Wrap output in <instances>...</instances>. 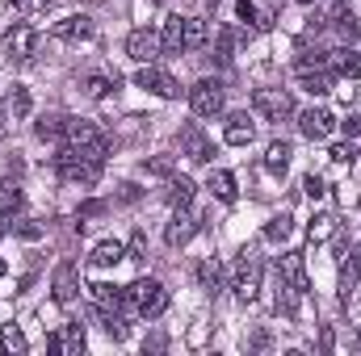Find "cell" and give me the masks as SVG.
<instances>
[{
	"mask_svg": "<svg viewBox=\"0 0 361 356\" xmlns=\"http://www.w3.org/2000/svg\"><path fill=\"white\" fill-rule=\"evenodd\" d=\"M126 306L143 319H160L169 310V289L156 276H139L135 285H126Z\"/></svg>",
	"mask_w": 361,
	"mask_h": 356,
	"instance_id": "obj_1",
	"label": "cell"
},
{
	"mask_svg": "<svg viewBox=\"0 0 361 356\" xmlns=\"http://www.w3.org/2000/svg\"><path fill=\"white\" fill-rule=\"evenodd\" d=\"M261 276H265L261 256H257L252 248H244L240 260L231 265V289H235V298H240V302H257V293H261Z\"/></svg>",
	"mask_w": 361,
	"mask_h": 356,
	"instance_id": "obj_2",
	"label": "cell"
},
{
	"mask_svg": "<svg viewBox=\"0 0 361 356\" xmlns=\"http://www.w3.org/2000/svg\"><path fill=\"white\" fill-rule=\"evenodd\" d=\"M55 172L63 180H72V184H97L101 180V160H92L80 147H63L55 155Z\"/></svg>",
	"mask_w": 361,
	"mask_h": 356,
	"instance_id": "obj_3",
	"label": "cell"
},
{
	"mask_svg": "<svg viewBox=\"0 0 361 356\" xmlns=\"http://www.w3.org/2000/svg\"><path fill=\"white\" fill-rule=\"evenodd\" d=\"M126 55H130L135 63H156V59L164 55V46H160V30H152V25L130 30V34H126Z\"/></svg>",
	"mask_w": 361,
	"mask_h": 356,
	"instance_id": "obj_4",
	"label": "cell"
},
{
	"mask_svg": "<svg viewBox=\"0 0 361 356\" xmlns=\"http://www.w3.org/2000/svg\"><path fill=\"white\" fill-rule=\"evenodd\" d=\"M189 105H193V113H197V117H214V113H223L227 92H223L219 80H197V84L189 89Z\"/></svg>",
	"mask_w": 361,
	"mask_h": 356,
	"instance_id": "obj_5",
	"label": "cell"
},
{
	"mask_svg": "<svg viewBox=\"0 0 361 356\" xmlns=\"http://www.w3.org/2000/svg\"><path fill=\"white\" fill-rule=\"evenodd\" d=\"M252 109L261 117H269V122H281V117L294 113V96H290V89H257L252 92Z\"/></svg>",
	"mask_w": 361,
	"mask_h": 356,
	"instance_id": "obj_6",
	"label": "cell"
},
{
	"mask_svg": "<svg viewBox=\"0 0 361 356\" xmlns=\"http://www.w3.org/2000/svg\"><path fill=\"white\" fill-rule=\"evenodd\" d=\"M135 84L147 92H156V96H164V101H173V96H180V84L169 76V72H160L156 63H143L139 72H135Z\"/></svg>",
	"mask_w": 361,
	"mask_h": 356,
	"instance_id": "obj_7",
	"label": "cell"
},
{
	"mask_svg": "<svg viewBox=\"0 0 361 356\" xmlns=\"http://www.w3.org/2000/svg\"><path fill=\"white\" fill-rule=\"evenodd\" d=\"M180 155L185 160H193V164H210L214 160V143L202 134V126H180Z\"/></svg>",
	"mask_w": 361,
	"mask_h": 356,
	"instance_id": "obj_8",
	"label": "cell"
},
{
	"mask_svg": "<svg viewBox=\"0 0 361 356\" xmlns=\"http://www.w3.org/2000/svg\"><path fill=\"white\" fill-rule=\"evenodd\" d=\"M51 293H55V302H63V306L80 293V272H76V265H72V260H59V265H55Z\"/></svg>",
	"mask_w": 361,
	"mask_h": 356,
	"instance_id": "obj_9",
	"label": "cell"
},
{
	"mask_svg": "<svg viewBox=\"0 0 361 356\" xmlns=\"http://www.w3.org/2000/svg\"><path fill=\"white\" fill-rule=\"evenodd\" d=\"M34 46H38V30H34V25H13V30L4 34V55H8V59H30Z\"/></svg>",
	"mask_w": 361,
	"mask_h": 356,
	"instance_id": "obj_10",
	"label": "cell"
},
{
	"mask_svg": "<svg viewBox=\"0 0 361 356\" xmlns=\"http://www.w3.org/2000/svg\"><path fill=\"white\" fill-rule=\"evenodd\" d=\"M298 130H302V139H311V143H324V139L336 130V117H332L328 109H307V113L298 117Z\"/></svg>",
	"mask_w": 361,
	"mask_h": 356,
	"instance_id": "obj_11",
	"label": "cell"
},
{
	"mask_svg": "<svg viewBox=\"0 0 361 356\" xmlns=\"http://www.w3.org/2000/svg\"><path fill=\"white\" fill-rule=\"evenodd\" d=\"M193 235H197V218H193V214H189V205H185V210L173 214V222L164 227V243H169V248H185Z\"/></svg>",
	"mask_w": 361,
	"mask_h": 356,
	"instance_id": "obj_12",
	"label": "cell"
},
{
	"mask_svg": "<svg viewBox=\"0 0 361 356\" xmlns=\"http://www.w3.org/2000/svg\"><path fill=\"white\" fill-rule=\"evenodd\" d=\"M63 143H68V147H92V143H105V134H101L92 122H85V117H68Z\"/></svg>",
	"mask_w": 361,
	"mask_h": 356,
	"instance_id": "obj_13",
	"label": "cell"
},
{
	"mask_svg": "<svg viewBox=\"0 0 361 356\" xmlns=\"http://www.w3.org/2000/svg\"><path fill=\"white\" fill-rule=\"evenodd\" d=\"M89 293H92V306H97V310H114V314L130 310V306H126V289H118V285L97 281V285H89Z\"/></svg>",
	"mask_w": 361,
	"mask_h": 356,
	"instance_id": "obj_14",
	"label": "cell"
},
{
	"mask_svg": "<svg viewBox=\"0 0 361 356\" xmlns=\"http://www.w3.org/2000/svg\"><path fill=\"white\" fill-rule=\"evenodd\" d=\"M92 34H97V25H92V17H85V13L63 17V21L55 25V38H63V42H89Z\"/></svg>",
	"mask_w": 361,
	"mask_h": 356,
	"instance_id": "obj_15",
	"label": "cell"
},
{
	"mask_svg": "<svg viewBox=\"0 0 361 356\" xmlns=\"http://www.w3.org/2000/svg\"><path fill=\"white\" fill-rule=\"evenodd\" d=\"M223 139H227L231 147H248V143L257 139V126H252V117H248V113H227Z\"/></svg>",
	"mask_w": 361,
	"mask_h": 356,
	"instance_id": "obj_16",
	"label": "cell"
},
{
	"mask_svg": "<svg viewBox=\"0 0 361 356\" xmlns=\"http://www.w3.org/2000/svg\"><path fill=\"white\" fill-rule=\"evenodd\" d=\"M277 276H286L298 293H307L311 289V281H307V268H302V256L298 252H286L281 260H277Z\"/></svg>",
	"mask_w": 361,
	"mask_h": 356,
	"instance_id": "obj_17",
	"label": "cell"
},
{
	"mask_svg": "<svg viewBox=\"0 0 361 356\" xmlns=\"http://www.w3.org/2000/svg\"><path fill=\"white\" fill-rule=\"evenodd\" d=\"M332 76H345V80H357L361 76V55L353 46H336L332 51Z\"/></svg>",
	"mask_w": 361,
	"mask_h": 356,
	"instance_id": "obj_18",
	"label": "cell"
},
{
	"mask_svg": "<svg viewBox=\"0 0 361 356\" xmlns=\"http://www.w3.org/2000/svg\"><path fill=\"white\" fill-rule=\"evenodd\" d=\"M244 34H252V30H235V25H219V34H214V59H219V63H231V51H235V42H240Z\"/></svg>",
	"mask_w": 361,
	"mask_h": 356,
	"instance_id": "obj_19",
	"label": "cell"
},
{
	"mask_svg": "<svg viewBox=\"0 0 361 356\" xmlns=\"http://www.w3.org/2000/svg\"><path fill=\"white\" fill-rule=\"evenodd\" d=\"M160 46H164V55H180V51H185V17H169V21H164Z\"/></svg>",
	"mask_w": 361,
	"mask_h": 356,
	"instance_id": "obj_20",
	"label": "cell"
},
{
	"mask_svg": "<svg viewBox=\"0 0 361 356\" xmlns=\"http://www.w3.org/2000/svg\"><path fill=\"white\" fill-rule=\"evenodd\" d=\"M97 268H114L118 260H126V243H118V239H101L97 248H92V256H89Z\"/></svg>",
	"mask_w": 361,
	"mask_h": 356,
	"instance_id": "obj_21",
	"label": "cell"
},
{
	"mask_svg": "<svg viewBox=\"0 0 361 356\" xmlns=\"http://www.w3.org/2000/svg\"><path fill=\"white\" fill-rule=\"evenodd\" d=\"M294 72L298 76H307V72H332V51H302L298 59H294Z\"/></svg>",
	"mask_w": 361,
	"mask_h": 356,
	"instance_id": "obj_22",
	"label": "cell"
},
{
	"mask_svg": "<svg viewBox=\"0 0 361 356\" xmlns=\"http://www.w3.org/2000/svg\"><path fill=\"white\" fill-rule=\"evenodd\" d=\"M193 189H197V184H193L189 177H177V172H173V177H169V184H164V197H169V205L185 210V205L193 201Z\"/></svg>",
	"mask_w": 361,
	"mask_h": 356,
	"instance_id": "obj_23",
	"label": "cell"
},
{
	"mask_svg": "<svg viewBox=\"0 0 361 356\" xmlns=\"http://www.w3.org/2000/svg\"><path fill=\"white\" fill-rule=\"evenodd\" d=\"M193 276H197V285L206 293H219L223 289V268H219V260H197L193 265Z\"/></svg>",
	"mask_w": 361,
	"mask_h": 356,
	"instance_id": "obj_24",
	"label": "cell"
},
{
	"mask_svg": "<svg viewBox=\"0 0 361 356\" xmlns=\"http://www.w3.org/2000/svg\"><path fill=\"white\" fill-rule=\"evenodd\" d=\"M210 42V21L206 17H185V51H197Z\"/></svg>",
	"mask_w": 361,
	"mask_h": 356,
	"instance_id": "obj_25",
	"label": "cell"
},
{
	"mask_svg": "<svg viewBox=\"0 0 361 356\" xmlns=\"http://www.w3.org/2000/svg\"><path fill=\"white\" fill-rule=\"evenodd\" d=\"M206 189H210L219 201H235V177H231L227 168H214L210 180H206Z\"/></svg>",
	"mask_w": 361,
	"mask_h": 356,
	"instance_id": "obj_26",
	"label": "cell"
},
{
	"mask_svg": "<svg viewBox=\"0 0 361 356\" xmlns=\"http://www.w3.org/2000/svg\"><path fill=\"white\" fill-rule=\"evenodd\" d=\"M357 285H361V248L353 252V260H349V265L341 268V298L349 302V298L357 293Z\"/></svg>",
	"mask_w": 361,
	"mask_h": 356,
	"instance_id": "obj_27",
	"label": "cell"
},
{
	"mask_svg": "<svg viewBox=\"0 0 361 356\" xmlns=\"http://www.w3.org/2000/svg\"><path fill=\"white\" fill-rule=\"evenodd\" d=\"M332 84H336V76H332V72H307V76H302V89L311 92V96H328Z\"/></svg>",
	"mask_w": 361,
	"mask_h": 356,
	"instance_id": "obj_28",
	"label": "cell"
},
{
	"mask_svg": "<svg viewBox=\"0 0 361 356\" xmlns=\"http://www.w3.org/2000/svg\"><path fill=\"white\" fill-rule=\"evenodd\" d=\"M0 348L13 356L25 352V336H21V327H13V323H0Z\"/></svg>",
	"mask_w": 361,
	"mask_h": 356,
	"instance_id": "obj_29",
	"label": "cell"
},
{
	"mask_svg": "<svg viewBox=\"0 0 361 356\" xmlns=\"http://www.w3.org/2000/svg\"><path fill=\"white\" fill-rule=\"evenodd\" d=\"M85 340H89V336H85V323H68V327H63V352L68 356L85 352Z\"/></svg>",
	"mask_w": 361,
	"mask_h": 356,
	"instance_id": "obj_30",
	"label": "cell"
},
{
	"mask_svg": "<svg viewBox=\"0 0 361 356\" xmlns=\"http://www.w3.org/2000/svg\"><path fill=\"white\" fill-rule=\"evenodd\" d=\"M114 89H118V76H101V72H97V76H89V80H85V92H89L92 101L109 96Z\"/></svg>",
	"mask_w": 361,
	"mask_h": 356,
	"instance_id": "obj_31",
	"label": "cell"
},
{
	"mask_svg": "<svg viewBox=\"0 0 361 356\" xmlns=\"http://www.w3.org/2000/svg\"><path fill=\"white\" fill-rule=\"evenodd\" d=\"M286 164H290V143H269L265 168H269V172H286Z\"/></svg>",
	"mask_w": 361,
	"mask_h": 356,
	"instance_id": "obj_32",
	"label": "cell"
},
{
	"mask_svg": "<svg viewBox=\"0 0 361 356\" xmlns=\"http://www.w3.org/2000/svg\"><path fill=\"white\" fill-rule=\"evenodd\" d=\"M30 109H34V101H30V89H13L8 92V113L21 122V117H30Z\"/></svg>",
	"mask_w": 361,
	"mask_h": 356,
	"instance_id": "obj_33",
	"label": "cell"
},
{
	"mask_svg": "<svg viewBox=\"0 0 361 356\" xmlns=\"http://www.w3.org/2000/svg\"><path fill=\"white\" fill-rule=\"evenodd\" d=\"M290 231H294V218L290 214H277L269 227H265V239L269 243H281V239H290Z\"/></svg>",
	"mask_w": 361,
	"mask_h": 356,
	"instance_id": "obj_34",
	"label": "cell"
},
{
	"mask_svg": "<svg viewBox=\"0 0 361 356\" xmlns=\"http://www.w3.org/2000/svg\"><path fill=\"white\" fill-rule=\"evenodd\" d=\"M332 30L341 34V42H345V46H353V38H357V17H353V13H336Z\"/></svg>",
	"mask_w": 361,
	"mask_h": 356,
	"instance_id": "obj_35",
	"label": "cell"
},
{
	"mask_svg": "<svg viewBox=\"0 0 361 356\" xmlns=\"http://www.w3.org/2000/svg\"><path fill=\"white\" fill-rule=\"evenodd\" d=\"M63 126H68V117H42V122L34 126V134H38V139H63Z\"/></svg>",
	"mask_w": 361,
	"mask_h": 356,
	"instance_id": "obj_36",
	"label": "cell"
},
{
	"mask_svg": "<svg viewBox=\"0 0 361 356\" xmlns=\"http://www.w3.org/2000/svg\"><path fill=\"white\" fill-rule=\"evenodd\" d=\"M332 231H336V218H332V214H319V218L311 222V239H315V243H324Z\"/></svg>",
	"mask_w": 361,
	"mask_h": 356,
	"instance_id": "obj_37",
	"label": "cell"
},
{
	"mask_svg": "<svg viewBox=\"0 0 361 356\" xmlns=\"http://www.w3.org/2000/svg\"><path fill=\"white\" fill-rule=\"evenodd\" d=\"M126 260H139V265L147 260V239H143V231L130 235V243H126Z\"/></svg>",
	"mask_w": 361,
	"mask_h": 356,
	"instance_id": "obj_38",
	"label": "cell"
},
{
	"mask_svg": "<svg viewBox=\"0 0 361 356\" xmlns=\"http://www.w3.org/2000/svg\"><path fill=\"white\" fill-rule=\"evenodd\" d=\"M143 168H147V172H152V177H173V172H177V168H173V160H169V155H156V160H147V164H143Z\"/></svg>",
	"mask_w": 361,
	"mask_h": 356,
	"instance_id": "obj_39",
	"label": "cell"
},
{
	"mask_svg": "<svg viewBox=\"0 0 361 356\" xmlns=\"http://www.w3.org/2000/svg\"><path fill=\"white\" fill-rule=\"evenodd\" d=\"M328 155H332V164H353V160H357V147H353V143H336Z\"/></svg>",
	"mask_w": 361,
	"mask_h": 356,
	"instance_id": "obj_40",
	"label": "cell"
},
{
	"mask_svg": "<svg viewBox=\"0 0 361 356\" xmlns=\"http://www.w3.org/2000/svg\"><path fill=\"white\" fill-rule=\"evenodd\" d=\"M17 201H21V193H17V184H13V180H0V205H4V210H13Z\"/></svg>",
	"mask_w": 361,
	"mask_h": 356,
	"instance_id": "obj_41",
	"label": "cell"
},
{
	"mask_svg": "<svg viewBox=\"0 0 361 356\" xmlns=\"http://www.w3.org/2000/svg\"><path fill=\"white\" fill-rule=\"evenodd\" d=\"M302 193L315 201V197H324V193H328V184H324L319 177H307V180H302Z\"/></svg>",
	"mask_w": 361,
	"mask_h": 356,
	"instance_id": "obj_42",
	"label": "cell"
},
{
	"mask_svg": "<svg viewBox=\"0 0 361 356\" xmlns=\"http://www.w3.org/2000/svg\"><path fill=\"white\" fill-rule=\"evenodd\" d=\"M269 344H273V336L265 331V327H261V331H252V340H248V348H252V352H265Z\"/></svg>",
	"mask_w": 361,
	"mask_h": 356,
	"instance_id": "obj_43",
	"label": "cell"
},
{
	"mask_svg": "<svg viewBox=\"0 0 361 356\" xmlns=\"http://www.w3.org/2000/svg\"><path fill=\"white\" fill-rule=\"evenodd\" d=\"M13 4H17V8H21V13H34V8H47V4H51V0H13Z\"/></svg>",
	"mask_w": 361,
	"mask_h": 356,
	"instance_id": "obj_44",
	"label": "cell"
},
{
	"mask_svg": "<svg viewBox=\"0 0 361 356\" xmlns=\"http://www.w3.org/2000/svg\"><path fill=\"white\" fill-rule=\"evenodd\" d=\"M8 117H13V113H8V101H0V139L8 134Z\"/></svg>",
	"mask_w": 361,
	"mask_h": 356,
	"instance_id": "obj_45",
	"label": "cell"
},
{
	"mask_svg": "<svg viewBox=\"0 0 361 356\" xmlns=\"http://www.w3.org/2000/svg\"><path fill=\"white\" fill-rule=\"evenodd\" d=\"M341 130H345V134H361V117H345Z\"/></svg>",
	"mask_w": 361,
	"mask_h": 356,
	"instance_id": "obj_46",
	"label": "cell"
},
{
	"mask_svg": "<svg viewBox=\"0 0 361 356\" xmlns=\"http://www.w3.org/2000/svg\"><path fill=\"white\" fill-rule=\"evenodd\" d=\"M0 276H4V260H0Z\"/></svg>",
	"mask_w": 361,
	"mask_h": 356,
	"instance_id": "obj_47",
	"label": "cell"
},
{
	"mask_svg": "<svg viewBox=\"0 0 361 356\" xmlns=\"http://www.w3.org/2000/svg\"><path fill=\"white\" fill-rule=\"evenodd\" d=\"M156 4H164V0H156Z\"/></svg>",
	"mask_w": 361,
	"mask_h": 356,
	"instance_id": "obj_48",
	"label": "cell"
}]
</instances>
